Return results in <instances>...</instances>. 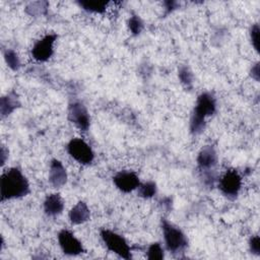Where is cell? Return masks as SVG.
<instances>
[{
  "label": "cell",
  "instance_id": "7402d4cb",
  "mask_svg": "<svg viewBox=\"0 0 260 260\" xmlns=\"http://www.w3.org/2000/svg\"><path fill=\"white\" fill-rule=\"evenodd\" d=\"M143 27H144L143 21L137 14H133L130 16L128 20V28L133 36L140 35L141 31L143 30Z\"/></svg>",
  "mask_w": 260,
  "mask_h": 260
},
{
  "label": "cell",
  "instance_id": "9a60e30c",
  "mask_svg": "<svg viewBox=\"0 0 260 260\" xmlns=\"http://www.w3.org/2000/svg\"><path fill=\"white\" fill-rule=\"evenodd\" d=\"M20 107V102L15 91H10L0 99V115L1 118H5L13 113L17 108Z\"/></svg>",
  "mask_w": 260,
  "mask_h": 260
},
{
  "label": "cell",
  "instance_id": "3957f363",
  "mask_svg": "<svg viewBox=\"0 0 260 260\" xmlns=\"http://www.w3.org/2000/svg\"><path fill=\"white\" fill-rule=\"evenodd\" d=\"M160 224L166 249L173 255L183 253L188 247V239L184 232L170 222L166 217H161Z\"/></svg>",
  "mask_w": 260,
  "mask_h": 260
},
{
  "label": "cell",
  "instance_id": "4fadbf2b",
  "mask_svg": "<svg viewBox=\"0 0 260 260\" xmlns=\"http://www.w3.org/2000/svg\"><path fill=\"white\" fill-rule=\"evenodd\" d=\"M44 211L48 216L60 215L64 210V201L60 194L52 193L46 196L44 200Z\"/></svg>",
  "mask_w": 260,
  "mask_h": 260
},
{
  "label": "cell",
  "instance_id": "4316f807",
  "mask_svg": "<svg viewBox=\"0 0 260 260\" xmlns=\"http://www.w3.org/2000/svg\"><path fill=\"white\" fill-rule=\"evenodd\" d=\"M0 153H1V167H3L6 161V157L8 156V150L4 146H2Z\"/></svg>",
  "mask_w": 260,
  "mask_h": 260
},
{
  "label": "cell",
  "instance_id": "2e32d148",
  "mask_svg": "<svg viewBox=\"0 0 260 260\" xmlns=\"http://www.w3.org/2000/svg\"><path fill=\"white\" fill-rule=\"evenodd\" d=\"M77 4L87 12L104 13L108 7L109 2L101 0H81L78 1Z\"/></svg>",
  "mask_w": 260,
  "mask_h": 260
},
{
  "label": "cell",
  "instance_id": "5b68a950",
  "mask_svg": "<svg viewBox=\"0 0 260 260\" xmlns=\"http://www.w3.org/2000/svg\"><path fill=\"white\" fill-rule=\"evenodd\" d=\"M66 149L69 155L80 165H90L94 159L93 150L81 138H72L67 143Z\"/></svg>",
  "mask_w": 260,
  "mask_h": 260
},
{
  "label": "cell",
  "instance_id": "8fae6325",
  "mask_svg": "<svg viewBox=\"0 0 260 260\" xmlns=\"http://www.w3.org/2000/svg\"><path fill=\"white\" fill-rule=\"evenodd\" d=\"M217 161H218L217 152L212 145L203 146L199 150L196 157L197 167L201 172L213 170L214 167L217 165Z\"/></svg>",
  "mask_w": 260,
  "mask_h": 260
},
{
  "label": "cell",
  "instance_id": "484cf974",
  "mask_svg": "<svg viewBox=\"0 0 260 260\" xmlns=\"http://www.w3.org/2000/svg\"><path fill=\"white\" fill-rule=\"evenodd\" d=\"M165 5H166V14L167 13H170V12H172L173 10H175V9H177V7H178V2H175V1H167V2H165Z\"/></svg>",
  "mask_w": 260,
  "mask_h": 260
},
{
  "label": "cell",
  "instance_id": "9c48e42d",
  "mask_svg": "<svg viewBox=\"0 0 260 260\" xmlns=\"http://www.w3.org/2000/svg\"><path fill=\"white\" fill-rule=\"evenodd\" d=\"M68 120L80 131H87L90 126V116L86 107L80 102H73L69 105L67 111Z\"/></svg>",
  "mask_w": 260,
  "mask_h": 260
},
{
  "label": "cell",
  "instance_id": "5bb4252c",
  "mask_svg": "<svg viewBox=\"0 0 260 260\" xmlns=\"http://www.w3.org/2000/svg\"><path fill=\"white\" fill-rule=\"evenodd\" d=\"M68 216L72 224H82L90 218V210L84 201H78L70 209Z\"/></svg>",
  "mask_w": 260,
  "mask_h": 260
},
{
  "label": "cell",
  "instance_id": "52a82bcc",
  "mask_svg": "<svg viewBox=\"0 0 260 260\" xmlns=\"http://www.w3.org/2000/svg\"><path fill=\"white\" fill-rule=\"evenodd\" d=\"M58 36L56 34H47L38 40L31 48V56L39 62L48 61L54 54V44Z\"/></svg>",
  "mask_w": 260,
  "mask_h": 260
},
{
  "label": "cell",
  "instance_id": "6da1fadb",
  "mask_svg": "<svg viewBox=\"0 0 260 260\" xmlns=\"http://www.w3.org/2000/svg\"><path fill=\"white\" fill-rule=\"evenodd\" d=\"M29 192V183L19 168L12 167L2 173L0 179L1 202L24 197Z\"/></svg>",
  "mask_w": 260,
  "mask_h": 260
},
{
  "label": "cell",
  "instance_id": "ffe728a7",
  "mask_svg": "<svg viewBox=\"0 0 260 260\" xmlns=\"http://www.w3.org/2000/svg\"><path fill=\"white\" fill-rule=\"evenodd\" d=\"M3 57L4 60L7 64V66L13 70V71H17L20 67H21V61L20 58L18 56V54L12 50V49H7L4 51L3 53Z\"/></svg>",
  "mask_w": 260,
  "mask_h": 260
},
{
  "label": "cell",
  "instance_id": "d4e9b609",
  "mask_svg": "<svg viewBox=\"0 0 260 260\" xmlns=\"http://www.w3.org/2000/svg\"><path fill=\"white\" fill-rule=\"evenodd\" d=\"M250 75L253 79L256 81H259L260 77V68H259V62H256L254 65H252L251 70H250Z\"/></svg>",
  "mask_w": 260,
  "mask_h": 260
},
{
  "label": "cell",
  "instance_id": "277c9868",
  "mask_svg": "<svg viewBox=\"0 0 260 260\" xmlns=\"http://www.w3.org/2000/svg\"><path fill=\"white\" fill-rule=\"evenodd\" d=\"M100 235L105 246L110 252L126 260L132 258L131 247L123 236L108 229L101 230Z\"/></svg>",
  "mask_w": 260,
  "mask_h": 260
},
{
  "label": "cell",
  "instance_id": "e0dca14e",
  "mask_svg": "<svg viewBox=\"0 0 260 260\" xmlns=\"http://www.w3.org/2000/svg\"><path fill=\"white\" fill-rule=\"evenodd\" d=\"M178 77L180 79V82L183 84V86L187 89H192L193 87V80L194 75L187 65H181L178 69Z\"/></svg>",
  "mask_w": 260,
  "mask_h": 260
},
{
  "label": "cell",
  "instance_id": "ac0fdd59",
  "mask_svg": "<svg viewBox=\"0 0 260 260\" xmlns=\"http://www.w3.org/2000/svg\"><path fill=\"white\" fill-rule=\"evenodd\" d=\"M137 190V195L141 198L144 199H149L152 198L157 191V187L155 182L153 181H146L144 183H140V185L138 186Z\"/></svg>",
  "mask_w": 260,
  "mask_h": 260
},
{
  "label": "cell",
  "instance_id": "7a4b0ae2",
  "mask_svg": "<svg viewBox=\"0 0 260 260\" xmlns=\"http://www.w3.org/2000/svg\"><path fill=\"white\" fill-rule=\"evenodd\" d=\"M216 112L215 96L208 91L201 92L196 101L190 119V132L193 135L202 133L206 127V119Z\"/></svg>",
  "mask_w": 260,
  "mask_h": 260
},
{
  "label": "cell",
  "instance_id": "44dd1931",
  "mask_svg": "<svg viewBox=\"0 0 260 260\" xmlns=\"http://www.w3.org/2000/svg\"><path fill=\"white\" fill-rule=\"evenodd\" d=\"M146 258L149 260H161L165 258V250L160 243L155 242L148 246L146 251Z\"/></svg>",
  "mask_w": 260,
  "mask_h": 260
},
{
  "label": "cell",
  "instance_id": "7c38bea8",
  "mask_svg": "<svg viewBox=\"0 0 260 260\" xmlns=\"http://www.w3.org/2000/svg\"><path fill=\"white\" fill-rule=\"evenodd\" d=\"M49 183L53 188H61L67 183L68 175L62 161L53 158L49 167Z\"/></svg>",
  "mask_w": 260,
  "mask_h": 260
},
{
  "label": "cell",
  "instance_id": "603a6c76",
  "mask_svg": "<svg viewBox=\"0 0 260 260\" xmlns=\"http://www.w3.org/2000/svg\"><path fill=\"white\" fill-rule=\"evenodd\" d=\"M259 25L257 23L253 24L250 28V40L256 52H259Z\"/></svg>",
  "mask_w": 260,
  "mask_h": 260
},
{
  "label": "cell",
  "instance_id": "d6986e66",
  "mask_svg": "<svg viewBox=\"0 0 260 260\" xmlns=\"http://www.w3.org/2000/svg\"><path fill=\"white\" fill-rule=\"evenodd\" d=\"M48 2L47 1H36L30 2L25 7V12L31 16H40L47 13L48 10Z\"/></svg>",
  "mask_w": 260,
  "mask_h": 260
},
{
  "label": "cell",
  "instance_id": "ba28073f",
  "mask_svg": "<svg viewBox=\"0 0 260 260\" xmlns=\"http://www.w3.org/2000/svg\"><path fill=\"white\" fill-rule=\"evenodd\" d=\"M58 244L65 255L77 256L85 252L84 247L75 235L69 230H61L58 233Z\"/></svg>",
  "mask_w": 260,
  "mask_h": 260
},
{
  "label": "cell",
  "instance_id": "8992f818",
  "mask_svg": "<svg viewBox=\"0 0 260 260\" xmlns=\"http://www.w3.org/2000/svg\"><path fill=\"white\" fill-rule=\"evenodd\" d=\"M217 186L222 195L235 199L242 188V177L236 170H226L218 180Z\"/></svg>",
  "mask_w": 260,
  "mask_h": 260
},
{
  "label": "cell",
  "instance_id": "30bf717a",
  "mask_svg": "<svg viewBox=\"0 0 260 260\" xmlns=\"http://www.w3.org/2000/svg\"><path fill=\"white\" fill-rule=\"evenodd\" d=\"M113 183L118 190L123 193H130L138 188L140 179L134 171H120L113 177Z\"/></svg>",
  "mask_w": 260,
  "mask_h": 260
},
{
  "label": "cell",
  "instance_id": "cb8c5ba5",
  "mask_svg": "<svg viewBox=\"0 0 260 260\" xmlns=\"http://www.w3.org/2000/svg\"><path fill=\"white\" fill-rule=\"evenodd\" d=\"M250 252L256 256L260 255V238L259 236H253L249 240Z\"/></svg>",
  "mask_w": 260,
  "mask_h": 260
}]
</instances>
